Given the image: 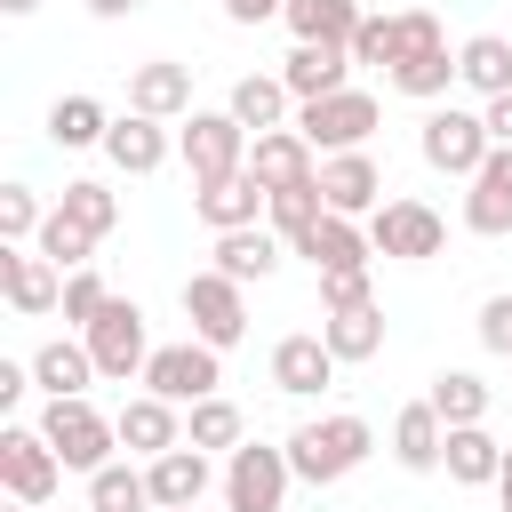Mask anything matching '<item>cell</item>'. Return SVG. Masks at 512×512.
Here are the masks:
<instances>
[{
    "mask_svg": "<svg viewBox=\"0 0 512 512\" xmlns=\"http://www.w3.org/2000/svg\"><path fill=\"white\" fill-rule=\"evenodd\" d=\"M192 208H200V224H208V232H240V224H256V216L272 208V192L256 184V168H232V176L192 184Z\"/></svg>",
    "mask_w": 512,
    "mask_h": 512,
    "instance_id": "5bb4252c",
    "label": "cell"
},
{
    "mask_svg": "<svg viewBox=\"0 0 512 512\" xmlns=\"http://www.w3.org/2000/svg\"><path fill=\"white\" fill-rule=\"evenodd\" d=\"M416 152H424V168H440V176H472V168L496 152V136H488L480 112H464V104H432L424 128H416Z\"/></svg>",
    "mask_w": 512,
    "mask_h": 512,
    "instance_id": "277c9868",
    "label": "cell"
},
{
    "mask_svg": "<svg viewBox=\"0 0 512 512\" xmlns=\"http://www.w3.org/2000/svg\"><path fill=\"white\" fill-rule=\"evenodd\" d=\"M288 104H296V96H288V80H280V72H240V80H232V96H224V112H232L248 136L288 128Z\"/></svg>",
    "mask_w": 512,
    "mask_h": 512,
    "instance_id": "484cf974",
    "label": "cell"
},
{
    "mask_svg": "<svg viewBox=\"0 0 512 512\" xmlns=\"http://www.w3.org/2000/svg\"><path fill=\"white\" fill-rule=\"evenodd\" d=\"M288 480H296L288 448L240 440V448L224 456V512H280V504H288Z\"/></svg>",
    "mask_w": 512,
    "mask_h": 512,
    "instance_id": "8992f818",
    "label": "cell"
},
{
    "mask_svg": "<svg viewBox=\"0 0 512 512\" xmlns=\"http://www.w3.org/2000/svg\"><path fill=\"white\" fill-rule=\"evenodd\" d=\"M112 136V112L96 104V96H56L48 104V144L56 152H88V144H104Z\"/></svg>",
    "mask_w": 512,
    "mask_h": 512,
    "instance_id": "d6a6232c",
    "label": "cell"
},
{
    "mask_svg": "<svg viewBox=\"0 0 512 512\" xmlns=\"http://www.w3.org/2000/svg\"><path fill=\"white\" fill-rule=\"evenodd\" d=\"M136 384L160 392V400H176V408H192V400H208V392L224 384V352L200 344V336H184V344H152V360H144Z\"/></svg>",
    "mask_w": 512,
    "mask_h": 512,
    "instance_id": "5b68a950",
    "label": "cell"
},
{
    "mask_svg": "<svg viewBox=\"0 0 512 512\" xmlns=\"http://www.w3.org/2000/svg\"><path fill=\"white\" fill-rule=\"evenodd\" d=\"M144 0H88V16H104V24H120V16H136Z\"/></svg>",
    "mask_w": 512,
    "mask_h": 512,
    "instance_id": "c3c4849f",
    "label": "cell"
},
{
    "mask_svg": "<svg viewBox=\"0 0 512 512\" xmlns=\"http://www.w3.org/2000/svg\"><path fill=\"white\" fill-rule=\"evenodd\" d=\"M384 80H392L400 96H416V104H440V96L456 88V56H448V48H432V56H400Z\"/></svg>",
    "mask_w": 512,
    "mask_h": 512,
    "instance_id": "8d00e7d4",
    "label": "cell"
},
{
    "mask_svg": "<svg viewBox=\"0 0 512 512\" xmlns=\"http://www.w3.org/2000/svg\"><path fill=\"white\" fill-rule=\"evenodd\" d=\"M176 152H184L192 184H208V176H232V168H248V128H240L232 112H184V128H176Z\"/></svg>",
    "mask_w": 512,
    "mask_h": 512,
    "instance_id": "8fae6325",
    "label": "cell"
},
{
    "mask_svg": "<svg viewBox=\"0 0 512 512\" xmlns=\"http://www.w3.org/2000/svg\"><path fill=\"white\" fill-rule=\"evenodd\" d=\"M352 64L392 72V64H400V16H360V32H352Z\"/></svg>",
    "mask_w": 512,
    "mask_h": 512,
    "instance_id": "60d3db41",
    "label": "cell"
},
{
    "mask_svg": "<svg viewBox=\"0 0 512 512\" xmlns=\"http://www.w3.org/2000/svg\"><path fill=\"white\" fill-rule=\"evenodd\" d=\"M32 8H40V0H0V16H32Z\"/></svg>",
    "mask_w": 512,
    "mask_h": 512,
    "instance_id": "f907efd6",
    "label": "cell"
},
{
    "mask_svg": "<svg viewBox=\"0 0 512 512\" xmlns=\"http://www.w3.org/2000/svg\"><path fill=\"white\" fill-rule=\"evenodd\" d=\"M472 328H480V344H488V352H496V360H512V296H488V304H480V320H472Z\"/></svg>",
    "mask_w": 512,
    "mask_h": 512,
    "instance_id": "7bdbcfd3",
    "label": "cell"
},
{
    "mask_svg": "<svg viewBox=\"0 0 512 512\" xmlns=\"http://www.w3.org/2000/svg\"><path fill=\"white\" fill-rule=\"evenodd\" d=\"M32 248H40L56 272H80V264L96 256V232H88V224H72L64 208H48V224H40V240H32Z\"/></svg>",
    "mask_w": 512,
    "mask_h": 512,
    "instance_id": "74e56055",
    "label": "cell"
},
{
    "mask_svg": "<svg viewBox=\"0 0 512 512\" xmlns=\"http://www.w3.org/2000/svg\"><path fill=\"white\" fill-rule=\"evenodd\" d=\"M360 0H288L280 8V24L296 32V40H336V48H352V32H360Z\"/></svg>",
    "mask_w": 512,
    "mask_h": 512,
    "instance_id": "1f68e13d",
    "label": "cell"
},
{
    "mask_svg": "<svg viewBox=\"0 0 512 512\" xmlns=\"http://www.w3.org/2000/svg\"><path fill=\"white\" fill-rule=\"evenodd\" d=\"M280 248H288V240H280V232H264V224H240V232H216V272H232V280L248 288V280H264V272L280 264Z\"/></svg>",
    "mask_w": 512,
    "mask_h": 512,
    "instance_id": "f1b7e54d",
    "label": "cell"
},
{
    "mask_svg": "<svg viewBox=\"0 0 512 512\" xmlns=\"http://www.w3.org/2000/svg\"><path fill=\"white\" fill-rule=\"evenodd\" d=\"M368 240H376V256H392V264H432V256L448 248V224H440L432 200H384V208L368 216Z\"/></svg>",
    "mask_w": 512,
    "mask_h": 512,
    "instance_id": "ba28073f",
    "label": "cell"
},
{
    "mask_svg": "<svg viewBox=\"0 0 512 512\" xmlns=\"http://www.w3.org/2000/svg\"><path fill=\"white\" fill-rule=\"evenodd\" d=\"M168 120H152V112H120L112 120V136H104V160L120 168V176H152V168H168Z\"/></svg>",
    "mask_w": 512,
    "mask_h": 512,
    "instance_id": "ffe728a7",
    "label": "cell"
},
{
    "mask_svg": "<svg viewBox=\"0 0 512 512\" xmlns=\"http://www.w3.org/2000/svg\"><path fill=\"white\" fill-rule=\"evenodd\" d=\"M320 336H328L336 360H376V352H384V312H376V296H368V304H344V312H320Z\"/></svg>",
    "mask_w": 512,
    "mask_h": 512,
    "instance_id": "f546056e",
    "label": "cell"
},
{
    "mask_svg": "<svg viewBox=\"0 0 512 512\" xmlns=\"http://www.w3.org/2000/svg\"><path fill=\"white\" fill-rule=\"evenodd\" d=\"M496 496H504V512H512V448H504V472H496Z\"/></svg>",
    "mask_w": 512,
    "mask_h": 512,
    "instance_id": "681fc988",
    "label": "cell"
},
{
    "mask_svg": "<svg viewBox=\"0 0 512 512\" xmlns=\"http://www.w3.org/2000/svg\"><path fill=\"white\" fill-rule=\"evenodd\" d=\"M128 112H152V120H184V112H192V64H168V56L136 64V72H128Z\"/></svg>",
    "mask_w": 512,
    "mask_h": 512,
    "instance_id": "44dd1931",
    "label": "cell"
},
{
    "mask_svg": "<svg viewBox=\"0 0 512 512\" xmlns=\"http://www.w3.org/2000/svg\"><path fill=\"white\" fill-rule=\"evenodd\" d=\"M16 512H40V504H16Z\"/></svg>",
    "mask_w": 512,
    "mask_h": 512,
    "instance_id": "f5cc1de1",
    "label": "cell"
},
{
    "mask_svg": "<svg viewBox=\"0 0 512 512\" xmlns=\"http://www.w3.org/2000/svg\"><path fill=\"white\" fill-rule=\"evenodd\" d=\"M0 296H8L24 320H40V312L64 304V272H56L40 248H8V240H0Z\"/></svg>",
    "mask_w": 512,
    "mask_h": 512,
    "instance_id": "9a60e30c",
    "label": "cell"
},
{
    "mask_svg": "<svg viewBox=\"0 0 512 512\" xmlns=\"http://www.w3.org/2000/svg\"><path fill=\"white\" fill-rule=\"evenodd\" d=\"M424 400L440 408V424H488V384H480L472 368H440Z\"/></svg>",
    "mask_w": 512,
    "mask_h": 512,
    "instance_id": "d590c367",
    "label": "cell"
},
{
    "mask_svg": "<svg viewBox=\"0 0 512 512\" xmlns=\"http://www.w3.org/2000/svg\"><path fill=\"white\" fill-rule=\"evenodd\" d=\"M40 432H48V448L64 456V472H104V464H112V448H120V424H112L88 392L48 400V408H40Z\"/></svg>",
    "mask_w": 512,
    "mask_h": 512,
    "instance_id": "7a4b0ae2",
    "label": "cell"
},
{
    "mask_svg": "<svg viewBox=\"0 0 512 512\" xmlns=\"http://www.w3.org/2000/svg\"><path fill=\"white\" fill-rule=\"evenodd\" d=\"M32 384H40L48 400L88 392V384H96V352H88V336H48V344L32 352Z\"/></svg>",
    "mask_w": 512,
    "mask_h": 512,
    "instance_id": "cb8c5ba5",
    "label": "cell"
},
{
    "mask_svg": "<svg viewBox=\"0 0 512 512\" xmlns=\"http://www.w3.org/2000/svg\"><path fill=\"white\" fill-rule=\"evenodd\" d=\"M376 120H384V104L368 96V88H336V96H312V104H296V136L328 160V152H360L368 136H376Z\"/></svg>",
    "mask_w": 512,
    "mask_h": 512,
    "instance_id": "3957f363",
    "label": "cell"
},
{
    "mask_svg": "<svg viewBox=\"0 0 512 512\" xmlns=\"http://www.w3.org/2000/svg\"><path fill=\"white\" fill-rule=\"evenodd\" d=\"M280 8H288V0H224V16H232V24H272Z\"/></svg>",
    "mask_w": 512,
    "mask_h": 512,
    "instance_id": "7dc6e473",
    "label": "cell"
},
{
    "mask_svg": "<svg viewBox=\"0 0 512 512\" xmlns=\"http://www.w3.org/2000/svg\"><path fill=\"white\" fill-rule=\"evenodd\" d=\"M368 456H376L368 416H312V424L288 432V464H296L304 488H336V480H352Z\"/></svg>",
    "mask_w": 512,
    "mask_h": 512,
    "instance_id": "6da1fadb",
    "label": "cell"
},
{
    "mask_svg": "<svg viewBox=\"0 0 512 512\" xmlns=\"http://www.w3.org/2000/svg\"><path fill=\"white\" fill-rule=\"evenodd\" d=\"M480 120H488V136H496V144H512V88H504V96H488V104H480Z\"/></svg>",
    "mask_w": 512,
    "mask_h": 512,
    "instance_id": "bcb514c9",
    "label": "cell"
},
{
    "mask_svg": "<svg viewBox=\"0 0 512 512\" xmlns=\"http://www.w3.org/2000/svg\"><path fill=\"white\" fill-rule=\"evenodd\" d=\"M336 352H328V336H312V328H296V336H280L272 344V384L288 392V400H312V392H328L336 384Z\"/></svg>",
    "mask_w": 512,
    "mask_h": 512,
    "instance_id": "2e32d148",
    "label": "cell"
},
{
    "mask_svg": "<svg viewBox=\"0 0 512 512\" xmlns=\"http://www.w3.org/2000/svg\"><path fill=\"white\" fill-rule=\"evenodd\" d=\"M80 336H88V352H96V376H112V384L144 376V360H152V336H144V304H136V296H112Z\"/></svg>",
    "mask_w": 512,
    "mask_h": 512,
    "instance_id": "52a82bcc",
    "label": "cell"
},
{
    "mask_svg": "<svg viewBox=\"0 0 512 512\" xmlns=\"http://www.w3.org/2000/svg\"><path fill=\"white\" fill-rule=\"evenodd\" d=\"M368 272H320V312H344V304H368Z\"/></svg>",
    "mask_w": 512,
    "mask_h": 512,
    "instance_id": "ee69618b",
    "label": "cell"
},
{
    "mask_svg": "<svg viewBox=\"0 0 512 512\" xmlns=\"http://www.w3.org/2000/svg\"><path fill=\"white\" fill-rule=\"evenodd\" d=\"M440 456H448L440 408H432V400H408V408L392 416V464H400V472H440Z\"/></svg>",
    "mask_w": 512,
    "mask_h": 512,
    "instance_id": "7402d4cb",
    "label": "cell"
},
{
    "mask_svg": "<svg viewBox=\"0 0 512 512\" xmlns=\"http://www.w3.org/2000/svg\"><path fill=\"white\" fill-rule=\"evenodd\" d=\"M160 512H200V504H160Z\"/></svg>",
    "mask_w": 512,
    "mask_h": 512,
    "instance_id": "816d5d0a",
    "label": "cell"
},
{
    "mask_svg": "<svg viewBox=\"0 0 512 512\" xmlns=\"http://www.w3.org/2000/svg\"><path fill=\"white\" fill-rule=\"evenodd\" d=\"M296 256H312V272H368L376 264V240H368V224L360 216H320L304 240H296Z\"/></svg>",
    "mask_w": 512,
    "mask_h": 512,
    "instance_id": "e0dca14e",
    "label": "cell"
},
{
    "mask_svg": "<svg viewBox=\"0 0 512 512\" xmlns=\"http://www.w3.org/2000/svg\"><path fill=\"white\" fill-rule=\"evenodd\" d=\"M144 472H152V496H160V504H200L208 480H216V472H208V448H192V440H176V448L152 456Z\"/></svg>",
    "mask_w": 512,
    "mask_h": 512,
    "instance_id": "4316f807",
    "label": "cell"
},
{
    "mask_svg": "<svg viewBox=\"0 0 512 512\" xmlns=\"http://www.w3.org/2000/svg\"><path fill=\"white\" fill-rule=\"evenodd\" d=\"M112 424H120V448H128V456H144V464H152V456H168V448L184 440V416H176V400H160V392L120 400V416H112Z\"/></svg>",
    "mask_w": 512,
    "mask_h": 512,
    "instance_id": "d6986e66",
    "label": "cell"
},
{
    "mask_svg": "<svg viewBox=\"0 0 512 512\" xmlns=\"http://www.w3.org/2000/svg\"><path fill=\"white\" fill-rule=\"evenodd\" d=\"M320 200H328L336 216H360V224L384 208V168L368 160V144H360V152H328V160H320Z\"/></svg>",
    "mask_w": 512,
    "mask_h": 512,
    "instance_id": "4fadbf2b",
    "label": "cell"
},
{
    "mask_svg": "<svg viewBox=\"0 0 512 512\" xmlns=\"http://www.w3.org/2000/svg\"><path fill=\"white\" fill-rule=\"evenodd\" d=\"M32 392V360H0V408H16Z\"/></svg>",
    "mask_w": 512,
    "mask_h": 512,
    "instance_id": "f6af8a7d",
    "label": "cell"
},
{
    "mask_svg": "<svg viewBox=\"0 0 512 512\" xmlns=\"http://www.w3.org/2000/svg\"><path fill=\"white\" fill-rule=\"evenodd\" d=\"M280 80H288V96H296V104L336 96V88H352V48H336V40H296V48H288V64H280Z\"/></svg>",
    "mask_w": 512,
    "mask_h": 512,
    "instance_id": "ac0fdd59",
    "label": "cell"
},
{
    "mask_svg": "<svg viewBox=\"0 0 512 512\" xmlns=\"http://www.w3.org/2000/svg\"><path fill=\"white\" fill-rule=\"evenodd\" d=\"M440 472H448L456 488H496V472H504V440H496L488 424H448V456H440Z\"/></svg>",
    "mask_w": 512,
    "mask_h": 512,
    "instance_id": "d4e9b609",
    "label": "cell"
},
{
    "mask_svg": "<svg viewBox=\"0 0 512 512\" xmlns=\"http://www.w3.org/2000/svg\"><path fill=\"white\" fill-rule=\"evenodd\" d=\"M248 168H256V184H264V192H280V184L320 176V152H312L296 128H264V136L248 144Z\"/></svg>",
    "mask_w": 512,
    "mask_h": 512,
    "instance_id": "603a6c76",
    "label": "cell"
},
{
    "mask_svg": "<svg viewBox=\"0 0 512 512\" xmlns=\"http://www.w3.org/2000/svg\"><path fill=\"white\" fill-rule=\"evenodd\" d=\"M184 320H192V336L200 344H216V352H232L240 336H248V296H240V280L232 272H192L184 280Z\"/></svg>",
    "mask_w": 512,
    "mask_h": 512,
    "instance_id": "9c48e42d",
    "label": "cell"
},
{
    "mask_svg": "<svg viewBox=\"0 0 512 512\" xmlns=\"http://www.w3.org/2000/svg\"><path fill=\"white\" fill-rule=\"evenodd\" d=\"M184 440H192V448H224V456H232V448L248 440V416H240L224 392H208V400H192V408H184Z\"/></svg>",
    "mask_w": 512,
    "mask_h": 512,
    "instance_id": "836d02e7",
    "label": "cell"
},
{
    "mask_svg": "<svg viewBox=\"0 0 512 512\" xmlns=\"http://www.w3.org/2000/svg\"><path fill=\"white\" fill-rule=\"evenodd\" d=\"M320 216H328V200H320V176H304V184H280V192H272V208H264V224H272L288 248H296V240H304Z\"/></svg>",
    "mask_w": 512,
    "mask_h": 512,
    "instance_id": "e575fe53",
    "label": "cell"
},
{
    "mask_svg": "<svg viewBox=\"0 0 512 512\" xmlns=\"http://www.w3.org/2000/svg\"><path fill=\"white\" fill-rule=\"evenodd\" d=\"M56 208H64L72 224H88L96 240H104V232L120 224V200H112V184H96V176H80V184H64V200H56Z\"/></svg>",
    "mask_w": 512,
    "mask_h": 512,
    "instance_id": "ab89813d",
    "label": "cell"
},
{
    "mask_svg": "<svg viewBox=\"0 0 512 512\" xmlns=\"http://www.w3.org/2000/svg\"><path fill=\"white\" fill-rule=\"evenodd\" d=\"M104 304H112V288H104V280H96L88 264H80V272H64V304H56V312H64L72 328H88V320H96Z\"/></svg>",
    "mask_w": 512,
    "mask_h": 512,
    "instance_id": "b9f144b4",
    "label": "cell"
},
{
    "mask_svg": "<svg viewBox=\"0 0 512 512\" xmlns=\"http://www.w3.org/2000/svg\"><path fill=\"white\" fill-rule=\"evenodd\" d=\"M40 224H48L40 192H32V184H0V240H8V248H32Z\"/></svg>",
    "mask_w": 512,
    "mask_h": 512,
    "instance_id": "f35d334b",
    "label": "cell"
},
{
    "mask_svg": "<svg viewBox=\"0 0 512 512\" xmlns=\"http://www.w3.org/2000/svg\"><path fill=\"white\" fill-rule=\"evenodd\" d=\"M456 80H464L480 104L504 96V88H512V40H504V32H472V40L456 48Z\"/></svg>",
    "mask_w": 512,
    "mask_h": 512,
    "instance_id": "83f0119b",
    "label": "cell"
},
{
    "mask_svg": "<svg viewBox=\"0 0 512 512\" xmlns=\"http://www.w3.org/2000/svg\"><path fill=\"white\" fill-rule=\"evenodd\" d=\"M56 480H64V456L48 448V432L40 424H0V488L16 504H48Z\"/></svg>",
    "mask_w": 512,
    "mask_h": 512,
    "instance_id": "30bf717a",
    "label": "cell"
},
{
    "mask_svg": "<svg viewBox=\"0 0 512 512\" xmlns=\"http://www.w3.org/2000/svg\"><path fill=\"white\" fill-rule=\"evenodd\" d=\"M88 512H160V496H152V472L112 456L104 472H88Z\"/></svg>",
    "mask_w": 512,
    "mask_h": 512,
    "instance_id": "4dcf8cb0",
    "label": "cell"
},
{
    "mask_svg": "<svg viewBox=\"0 0 512 512\" xmlns=\"http://www.w3.org/2000/svg\"><path fill=\"white\" fill-rule=\"evenodd\" d=\"M464 232H480V240H504L512 232V144H496L464 176Z\"/></svg>",
    "mask_w": 512,
    "mask_h": 512,
    "instance_id": "7c38bea8",
    "label": "cell"
}]
</instances>
